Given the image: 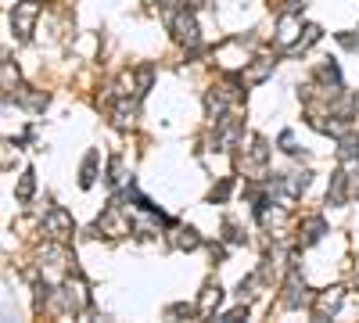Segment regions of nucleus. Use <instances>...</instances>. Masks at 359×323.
Here are the masks:
<instances>
[{"label":"nucleus","mask_w":359,"mask_h":323,"mask_svg":"<svg viewBox=\"0 0 359 323\" xmlns=\"http://www.w3.org/2000/svg\"><path fill=\"white\" fill-rule=\"evenodd\" d=\"M341 302H345V291L341 287H327V291H320V295L313 298V316L316 319H331L341 309Z\"/></svg>","instance_id":"1"},{"label":"nucleus","mask_w":359,"mask_h":323,"mask_svg":"<svg viewBox=\"0 0 359 323\" xmlns=\"http://www.w3.org/2000/svg\"><path fill=\"white\" fill-rule=\"evenodd\" d=\"M298 36H302V22H298L294 11H284L280 22H277V43H280V47H294Z\"/></svg>","instance_id":"2"},{"label":"nucleus","mask_w":359,"mask_h":323,"mask_svg":"<svg viewBox=\"0 0 359 323\" xmlns=\"http://www.w3.org/2000/svg\"><path fill=\"white\" fill-rule=\"evenodd\" d=\"M172 33H176V40H180V43H187V47H198V40H201L198 22H194L187 11H180V15L172 18Z\"/></svg>","instance_id":"3"},{"label":"nucleus","mask_w":359,"mask_h":323,"mask_svg":"<svg viewBox=\"0 0 359 323\" xmlns=\"http://www.w3.org/2000/svg\"><path fill=\"white\" fill-rule=\"evenodd\" d=\"M43 230L50 233V238L62 241V238H69V233H72V216H69L65 209H50V212L43 216Z\"/></svg>","instance_id":"4"},{"label":"nucleus","mask_w":359,"mask_h":323,"mask_svg":"<svg viewBox=\"0 0 359 323\" xmlns=\"http://www.w3.org/2000/svg\"><path fill=\"white\" fill-rule=\"evenodd\" d=\"M36 15H40V8L33 4V0H22V4L15 8V33L25 40L29 33H33V22H36Z\"/></svg>","instance_id":"5"},{"label":"nucleus","mask_w":359,"mask_h":323,"mask_svg":"<svg viewBox=\"0 0 359 323\" xmlns=\"http://www.w3.org/2000/svg\"><path fill=\"white\" fill-rule=\"evenodd\" d=\"M306 187H309V172H287V176H280V180H277V191L284 194V201L298 198Z\"/></svg>","instance_id":"6"},{"label":"nucleus","mask_w":359,"mask_h":323,"mask_svg":"<svg viewBox=\"0 0 359 323\" xmlns=\"http://www.w3.org/2000/svg\"><path fill=\"white\" fill-rule=\"evenodd\" d=\"M309 295H306V284H302V277L298 273H291L287 280H284V305H291V309H298Z\"/></svg>","instance_id":"7"},{"label":"nucleus","mask_w":359,"mask_h":323,"mask_svg":"<svg viewBox=\"0 0 359 323\" xmlns=\"http://www.w3.org/2000/svg\"><path fill=\"white\" fill-rule=\"evenodd\" d=\"M130 226H133V223H126L123 216H118V205H111V209L101 216V223H97V230L111 233V238H118V233H130Z\"/></svg>","instance_id":"8"},{"label":"nucleus","mask_w":359,"mask_h":323,"mask_svg":"<svg viewBox=\"0 0 359 323\" xmlns=\"http://www.w3.org/2000/svg\"><path fill=\"white\" fill-rule=\"evenodd\" d=\"M172 245H176V248H187V252H194V248L201 245V238H198V233H194L191 226H176V230H172Z\"/></svg>","instance_id":"9"},{"label":"nucleus","mask_w":359,"mask_h":323,"mask_svg":"<svg viewBox=\"0 0 359 323\" xmlns=\"http://www.w3.org/2000/svg\"><path fill=\"white\" fill-rule=\"evenodd\" d=\"M269 72H273V62H269V57H259V62H255V65H252V69H248L241 79H245L248 86H255V83H262Z\"/></svg>","instance_id":"10"},{"label":"nucleus","mask_w":359,"mask_h":323,"mask_svg":"<svg viewBox=\"0 0 359 323\" xmlns=\"http://www.w3.org/2000/svg\"><path fill=\"white\" fill-rule=\"evenodd\" d=\"M345 187H348V172H334V184H331V191H327V201L341 205L345 201Z\"/></svg>","instance_id":"11"},{"label":"nucleus","mask_w":359,"mask_h":323,"mask_svg":"<svg viewBox=\"0 0 359 323\" xmlns=\"http://www.w3.org/2000/svg\"><path fill=\"white\" fill-rule=\"evenodd\" d=\"M219 298H223V291H219V284H205V295H201V312H212L216 305H219Z\"/></svg>","instance_id":"12"},{"label":"nucleus","mask_w":359,"mask_h":323,"mask_svg":"<svg viewBox=\"0 0 359 323\" xmlns=\"http://www.w3.org/2000/svg\"><path fill=\"white\" fill-rule=\"evenodd\" d=\"M33 187H36L33 172H25L22 180H18V191H15V198H18V201H29V198H33Z\"/></svg>","instance_id":"13"},{"label":"nucleus","mask_w":359,"mask_h":323,"mask_svg":"<svg viewBox=\"0 0 359 323\" xmlns=\"http://www.w3.org/2000/svg\"><path fill=\"white\" fill-rule=\"evenodd\" d=\"M316 40H320V29H316V25H309V29H306V36H298V43H294V47H287V50H291V54H298V50H306V47H309V43H316Z\"/></svg>","instance_id":"14"},{"label":"nucleus","mask_w":359,"mask_h":323,"mask_svg":"<svg viewBox=\"0 0 359 323\" xmlns=\"http://www.w3.org/2000/svg\"><path fill=\"white\" fill-rule=\"evenodd\" d=\"M133 123V104L130 101H118V108H115V126H130Z\"/></svg>","instance_id":"15"},{"label":"nucleus","mask_w":359,"mask_h":323,"mask_svg":"<svg viewBox=\"0 0 359 323\" xmlns=\"http://www.w3.org/2000/svg\"><path fill=\"white\" fill-rule=\"evenodd\" d=\"M320 238H323V219L313 216V219L306 223V245H313V241H320Z\"/></svg>","instance_id":"16"},{"label":"nucleus","mask_w":359,"mask_h":323,"mask_svg":"<svg viewBox=\"0 0 359 323\" xmlns=\"http://www.w3.org/2000/svg\"><path fill=\"white\" fill-rule=\"evenodd\" d=\"M94 165H97V155H86V162H83V187L94 184Z\"/></svg>","instance_id":"17"},{"label":"nucleus","mask_w":359,"mask_h":323,"mask_svg":"<svg viewBox=\"0 0 359 323\" xmlns=\"http://www.w3.org/2000/svg\"><path fill=\"white\" fill-rule=\"evenodd\" d=\"M22 104H25L29 111H40V108L47 104V97H43V94H22Z\"/></svg>","instance_id":"18"},{"label":"nucleus","mask_w":359,"mask_h":323,"mask_svg":"<svg viewBox=\"0 0 359 323\" xmlns=\"http://www.w3.org/2000/svg\"><path fill=\"white\" fill-rule=\"evenodd\" d=\"M248 158H252V162H266V144H262L259 137L252 140V151H248Z\"/></svg>","instance_id":"19"},{"label":"nucleus","mask_w":359,"mask_h":323,"mask_svg":"<svg viewBox=\"0 0 359 323\" xmlns=\"http://www.w3.org/2000/svg\"><path fill=\"white\" fill-rule=\"evenodd\" d=\"M15 83H18V72L11 69V62H4V90H8V94L15 90Z\"/></svg>","instance_id":"20"},{"label":"nucleus","mask_w":359,"mask_h":323,"mask_svg":"<svg viewBox=\"0 0 359 323\" xmlns=\"http://www.w3.org/2000/svg\"><path fill=\"white\" fill-rule=\"evenodd\" d=\"M302 8H306V0H284V11H294L298 15Z\"/></svg>","instance_id":"21"},{"label":"nucleus","mask_w":359,"mask_h":323,"mask_svg":"<svg viewBox=\"0 0 359 323\" xmlns=\"http://www.w3.org/2000/svg\"><path fill=\"white\" fill-rule=\"evenodd\" d=\"M280 144H284V151H287V155H294V151H298V148H294V137H291V133H284V137H280Z\"/></svg>","instance_id":"22"}]
</instances>
